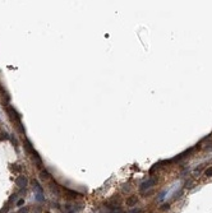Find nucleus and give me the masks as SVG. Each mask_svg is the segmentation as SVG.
<instances>
[{"label": "nucleus", "mask_w": 212, "mask_h": 213, "mask_svg": "<svg viewBox=\"0 0 212 213\" xmlns=\"http://www.w3.org/2000/svg\"><path fill=\"white\" fill-rule=\"evenodd\" d=\"M155 183H156V180L155 179H150L148 181H144L142 185H141V190H146V189H148V188H151L152 185H155Z\"/></svg>", "instance_id": "obj_1"}, {"label": "nucleus", "mask_w": 212, "mask_h": 213, "mask_svg": "<svg viewBox=\"0 0 212 213\" xmlns=\"http://www.w3.org/2000/svg\"><path fill=\"white\" fill-rule=\"evenodd\" d=\"M15 184L19 186V188H24L26 184H27V179H26L24 176H19V177L15 180Z\"/></svg>", "instance_id": "obj_2"}, {"label": "nucleus", "mask_w": 212, "mask_h": 213, "mask_svg": "<svg viewBox=\"0 0 212 213\" xmlns=\"http://www.w3.org/2000/svg\"><path fill=\"white\" fill-rule=\"evenodd\" d=\"M134 204H137V197L132 195L127 199V207H133Z\"/></svg>", "instance_id": "obj_3"}, {"label": "nucleus", "mask_w": 212, "mask_h": 213, "mask_svg": "<svg viewBox=\"0 0 212 213\" xmlns=\"http://www.w3.org/2000/svg\"><path fill=\"white\" fill-rule=\"evenodd\" d=\"M40 175H41V179H42V180H47V179H50V173H49L46 170H42Z\"/></svg>", "instance_id": "obj_4"}, {"label": "nucleus", "mask_w": 212, "mask_h": 213, "mask_svg": "<svg viewBox=\"0 0 212 213\" xmlns=\"http://www.w3.org/2000/svg\"><path fill=\"white\" fill-rule=\"evenodd\" d=\"M204 175H206V176H212V167H210V169H207L206 171H204Z\"/></svg>", "instance_id": "obj_5"}, {"label": "nucleus", "mask_w": 212, "mask_h": 213, "mask_svg": "<svg viewBox=\"0 0 212 213\" xmlns=\"http://www.w3.org/2000/svg\"><path fill=\"white\" fill-rule=\"evenodd\" d=\"M18 213H28V209H27V208H22V209L19 211Z\"/></svg>", "instance_id": "obj_6"}, {"label": "nucleus", "mask_w": 212, "mask_h": 213, "mask_svg": "<svg viewBox=\"0 0 212 213\" xmlns=\"http://www.w3.org/2000/svg\"><path fill=\"white\" fill-rule=\"evenodd\" d=\"M23 203H24V200H23V199H22V200H19V202H18V205H22Z\"/></svg>", "instance_id": "obj_7"}, {"label": "nucleus", "mask_w": 212, "mask_h": 213, "mask_svg": "<svg viewBox=\"0 0 212 213\" xmlns=\"http://www.w3.org/2000/svg\"><path fill=\"white\" fill-rule=\"evenodd\" d=\"M129 213H141V211H132V212H129Z\"/></svg>", "instance_id": "obj_8"}]
</instances>
